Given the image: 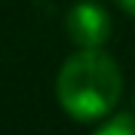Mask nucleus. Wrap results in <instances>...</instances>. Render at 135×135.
I'll list each match as a JSON object with an SVG mask.
<instances>
[{"label": "nucleus", "instance_id": "nucleus-1", "mask_svg": "<svg viewBox=\"0 0 135 135\" xmlns=\"http://www.w3.org/2000/svg\"><path fill=\"white\" fill-rule=\"evenodd\" d=\"M55 95L65 114L92 123L108 117L123 95V71L108 52L80 49L65 59L55 80Z\"/></svg>", "mask_w": 135, "mask_h": 135}, {"label": "nucleus", "instance_id": "nucleus-2", "mask_svg": "<svg viewBox=\"0 0 135 135\" xmlns=\"http://www.w3.org/2000/svg\"><path fill=\"white\" fill-rule=\"evenodd\" d=\"M110 12L95 0H80L68 12V37L80 49H101L110 37Z\"/></svg>", "mask_w": 135, "mask_h": 135}, {"label": "nucleus", "instance_id": "nucleus-3", "mask_svg": "<svg viewBox=\"0 0 135 135\" xmlns=\"http://www.w3.org/2000/svg\"><path fill=\"white\" fill-rule=\"evenodd\" d=\"M92 135H135V117L132 114H117L108 123H101Z\"/></svg>", "mask_w": 135, "mask_h": 135}, {"label": "nucleus", "instance_id": "nucleus-4", "mask_svg": "<svg viewBox=\"0 0 135 135\" xmlns=\"http://www.w3.org/2000/svg\"><path fill=\"white\" fill-rule=\"evenodd\" d=\"M117 3H120V9H123L126 16H132V18H135V0H117Z\"/></svg>", "mask_w": 135, "mask_h": 135}, {"label": "nucleus", "instance_id": "nucleus-5", "mask_svg": "<svg viewBox=\"0 0 135 135\" xmlns=\"http://www.w3.org/2000/svg\"><path fill=\"white\" fill-rule=\"evenodd\" d=\"M132 108H135V98H132Z\"/></svg>", "mask_w": 135, "mask_h": 135}]
</instances>
